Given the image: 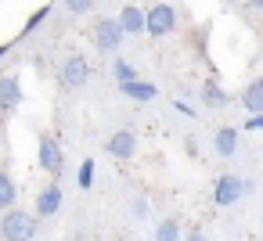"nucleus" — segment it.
I'll list each match as a JSON object with an SVG mask.
<instances>
[{
  "instance_id": "obj_6",
  "label": "nucleus",
  "mask_w": 263,
  "mask_h": 241,
  "mask_svg": "<svg viewBox=\"0 0 263 241\" xmlns=\"http://www.w3.org/2000/svg\"><path fill=\"white\" fill-rule=\"evenodd\" d=\"M58 76H62V87L80 90V87L90 79V62H87L83 54H69V58L62 62V69H58Z\"/></svg>"
},
{
  "instance_id": "obj_21",
  "label": "nucleus",
  "mask_w": 263,
  "mask_h": 241,
  "mask_svg": "<svg viewBox=\"0 0 263 241\" xmlns=\"http://www.w3.org/2000/svg\"><path fill=\"white\" fill-rule=\"evenodd\" d=\"M152 209H148V198H134V219H144Z\"/></svg>"
},
{
  "instance_id": "obj_5",
  "label": "nucleus",
  "mask_w": 263,
  "mask_h": 241,
  "mask_svg": "<svg viewBox=\"0 0 263 241\" xmlns=\"http://www.w3.org/2000/svg\"><path fill=\"white\" fill-rule=\"evenodd\" d=\"M123 40H126V33H123L119 18H98V22H94V44H98V51L116 54V51L123 47Z\"/></svg>"
},
{
  "instance_id": "obj_16",
  "label": "nucleus",
  "mask_w": 263,
  "mask_h": 241,
  "mask_svg": "<svg viewBox=\"0 0 263 241\" xmlns=\"http://www.w3.org/2000/svg\"><path fill=\"white\" fill-rule=\"evenodd\" d=\"M112 76H116V83H119V87H126V83L141 79V76H137V65H134V62H126V58H116V62H112Z\"/></svg>"
},
{
  "instance_id": "obj_17",
  "label": "nucleus",
  "mask_w": 263,
  "mask_h": 241,
  "mask_svg": "<svg viewBox=\"0 0 263 241\" xmlns=\"http://www.w3.org/2000/svg\"><path fill=\"white\" fill-rule=\"evenodd\" d=\"M155 241H180V223H177L173 216L159 219V223H155Z\"/></svg>"
},
{
  "instance_id": "obj_1",
  "label": "nucleus",
  "mask_w": 263,
  "mask_h": 241,
  "mask_svg": "<svg viewBox=\"0 0 263 241\" xmlns=\"http://www.w3.org/2000/svg\"><path fill=\"white\" fill-rule=\"evenodd\" d=\"M0 237L4 241H33L36 237V212L8 209L0 216Z\"/></svg>"
},
{
  "instance_id": "obj_2",
  "label": "nucleus",
  "mask_w": 263,
  "mask_h": 241,
  "mask_svg": "<svg viewBox=\"0 0 263 241\" xmlns=\"http://www.w3.org/2000/svg\"><path fill=\"white\" fill-rule=\"evenodd\" d=\"M36 166H40L51 180L62 176V169H65V151H62V140H58V137H51V133H40V137H36Z\"/></svg>"
},
{
  "instance_id": "obj_25",
  "label": "nucleus",
  "mask_w": 263,
  "mask_h": 241,
  "mask_svg": "<svg viewBox=\"0 0 263 241\" xmlns=\"http://www.w3.org/2000/svg\"><path fill=\"white\" fill-rule=\"evenodd\" d=\"M249 8H256V11H263V0H249Z\"/></svg>"
},
{
  "instance_id": "obj_24",
  "label": "nucleus",
  "mask_w": 263,
  "mask_h": 241,
  "mask_svg": "<svg viewBox=\"0 0 263 241\" xmlns=\"http://www.w3.org/2000/svg\"><path fill=\"white\" fill-rule=\"evenodd\" d=\"M184 241H209L202 230H191V234H184Z\"/></svg>"
},
{
  "instance_id": "obj_26",
  "label": "nucleus",
  "mask_w": 263,
  "mask_h": 241,
  "mask_svg": "<svg viewBox=\"0 0 263 241\" xmlns=\"http://www.w3.org/2000/svg\"><path fill=\"white\" fill-rule=\"evenodd\" d=\"M8 51H11V44H0V58H4Z\"/></svg>"
},
{
  "instance_id": "obj_15",
  "label": "nucleus",
  "mask_w": 263,
  "mask_h": 241,
  "mask_svg": "<svg viewBox=\"0 0 263 241\" xmlns=\"http://www.w3.org/2000/svg\"><path fill=\"white\" fill-rule=\"evenodd\" d=\"M216 151H220L223 158H234V155H238V130H234V126H220V130H216Z\"/></svg>"
},
{
  "instance_id": "obj_3",
  "label": "nucleus",
  "mask_w": 263,
  "mask_h": 241,
  "mask_svg": "<svg viewBox=\"0 0 263 241\" xmlns=\"http://www.w3.org/2000/svg\"><path fill=\"white\" fill-rule=\"evenodd\" d=\"M177 29V8L173 4H152L148 8V26H144V33L152 36V40H162V36H170Z\"/></svg>"
},
{
  "instance_id": "obj_23",
  "label": "nucleus",
  "mask_w": 263,
  "mask_h": 241,
  "mask_svg": "<svg viewBox=\"0 0 263 241\" xmlns=\"http://www.w3.org/2000/svg\"><path fill=\"white\" fill-rule=\"evenodd\" d=\"M241 126H245V130H263V115H249Z\"/></svg>"
},
{
  "instance_id": "obj_12",
  "label": "nucleus",
  "mask_w": 263,
  "mask_h": 241,
  "mask_svg": "<svg viewBox=\"0 0 263 241\" xmlns=\"http://www.w3.org/2000/svg\"><path fill=\"white\" fill-rule=\"evenodd\" d=\"M241 108H245L249 115H263V76L252 79V83L241 90Z\"/></svg>"
},
{
  "instance_id": "obj_14",
  "label": "nucleus",
  "mask_w": 263,
  "mask_h": 241,
  "mask_svg": "<svg viewBox=\"0 0 263 241\" xmlns=\"http://www.w3.org/2000/svg\"><path fill=\"white\" fill-rule=\"evenodd\" d=\"M18 205V184H15V176L8 173V169H0V209H15Z\"/></svg>"
},
{
  "instance_id": "obj_19",
  "label": "nucleus",
  "mask_w": 263,
  "mask_h": 241,
  "mask_svg": "<svg viewBox=\"0 0 263 241\" xmlns=\"http://www.w3.org/2000/svg\"><path fill=\"white\" fill-rule=\"evenodd\" d=\"M76 184H80V191H90V187H94V158H83V162H80Z\"/></svg>"
},
{
  "instance_id": "obj_22",
  "label": "nucleus",
  "mask_w": 263,
  "mask_h": 241,
  "mask_svg": "<svg viewBox=\"0 0 263 241\" xmlns=\"http://www.w3.org/2000/svg\"><path fill=\"white\" fill-rule=\"evenodd\" d=\"M173 108H177V112H180V115H187V119H191V115H195V108H191V105H187V101H180V97H177V101H173Z\"/></svg>"
},
{
  "instance_id": "obj_4",
  "label": "nucleus",
  "mask_w": 263,
  "mask_h": 241,
  "mask_svg": "<svg viewBox=\"0 0 263 241\" xmlns=\"http://www.w3.org/2000/svg\"><path fill=\"white\" fill-rule=\"evenodd\" d=\"M245 191H252L249 180H241L238 173H223V176H216V184H213V202H216V205H238V198H241Z\"/></svg>"
},
{
  "instance_id": "obj_8",
  "label": "nucleus",
  "mask_w": 263,
  "mask_h": 241,
  "mask_svg": "<svg viewBox=\"0 0 263 241\" xmlns=\"http://www.w3.org/2000/svg\"><path fill=\"white\" fill-rule=\"evenodd\" d=\"M105 151H108L112 158H119V162H130V158L137 155V133H134V130H116V133L105 140Z\"/></svg>"
},
{
  "instance_id": "obj_13",
  "label": "nucleus",
  "mask_w": 263,
  "mask_h": 241,
  "mask_svg": "<svg viewBox=\"0 0 263 241\" xmlns=\"http://www.w3.org/2000/svg\"><path fill=\"white\" fill-rule=\"evenodd\" d=\"M202 105H205V108H227V105H231V94H227L216 79H205V83H202Z\"/></svg>"
},
{
  "instance_id": "obj_7",
  "label": "nucleus",
  "mask_w": 263,
  "mask_h": 241,
  "mask_svg": "<svg viewBox=\"0 0 263 241\" xmlns=\"http://www.w3.org/2000/svg\"><path fill=\"white\" fill-rule=\"evenodd\" d=\"M22 79L15 72H4L0 76V115H15L22 108Z\"/></svg>"
},
{
  "instance_id": "obj_10",
  "label": "nucleus",
  "mask_w": 263,
  "mask_h": 241,
  "mask_svg": "<svg viewBox=\"0 0 263 241\" xmlns=\"http://www.w3.org/2000/svg\"><path fill=\"white\" fill-rule=\"evenodd\" d=\"M116 18H119V26H123V33H126V36H141V33H144V26H148V11H141L137 4H126Z\"/></svg>"
},
{
  "instance_id": "obj_9",
  "label": "nucleus",
  "mask_w": 263,
  "mask_h": 241,
  "mask_svg": "<svg viewBox=\"0 0 263 241\" xmlns=\"http://www.w3.org/2000/svg\"><path fill=\"white\" fill-rule=\"evenodd\" d=\"M62 202H65V194H62V187L51 180V184L36 194V205H33V209H36V219H51V216H58V212H62Z\"/></svg>"
},
{
  "instance_id": "obj_11",
  "label": "nucleus",
  "mask_w": 263,
  "mask_h": 241,
  "mask_svg": "<svg viewBox=\"0 0 263 241\" xmlns=\"http://www.w3.org/2000/svg\"><path fill=\"white\" fill-rule=\"evenodd\" d=\"M130 101H137V105H148V101H155L159 97V87L155 83H148V79H134V83H126V87H119Z\"/></svg>"
},
{
  "instance_id": "obj_20",
  "label": "nucleus",
  "mask_w": 263,
  "mask_h": 241,
  "mask_svg": "<svg viewBox=\"0 0 263 241\" xmlns=\"http://www.w3.org/2000/svg\"><path fill=\"white\" fill-rule=\"evenodd\" d=\"M62 4H65L72 15H87V11H94V4H98V0H62Z\"/></svg>"
},
{
  "instance_id": "obj_18",
  "label": "nucleus",
  "mask_w": 263,
  "mask_h": 241,
  "mask_svg": "<svg viewBox=\"0 0 263 241\" xmlns=\"http://www.w3.org/2000/svg\"><path fill=\"white\" fill-rule=\"evenodd\" d=\"M47 15H51V4H47V8H36V11L26 18V26H22V36H33V33L44 26V18H47Z\"/></svg>"
}]
</instances>
